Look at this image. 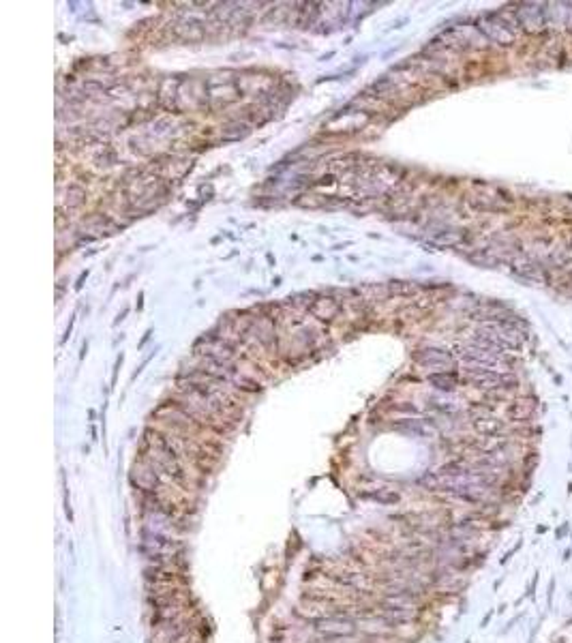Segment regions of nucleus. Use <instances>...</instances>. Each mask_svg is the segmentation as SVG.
<instances>
[{"instance_id": "2", "label": "nucleus", "mask_w": 572, "mask_h": 643, "mask_svg": "<svg viewBox=\"0 0 572 643\" xmlns=\"http://www.w3.org/2000/svg\"><path fill=\"white\" fill-rule=\"evenodd\" d=\"M339 311V305L330 298H321V300H315L313 307H311V313L319 319H332Z\"/></svg>"}, {"instance_id": "4", "label": "nucleus", "mask_w": 572, "mask_h": 643, "mask_svg": "<svg viewBox=\"0 0 572 643\" xmlns=\"http://www.w3.org/2000/svg\"><path fill=\"white\" fill-rule=\"evenodd\" d=\"M428 380H431L433 384H437V388H442V390H453V386H455V382L450 378H446V375H431Z\"/></svg>"}, {"instance_id": "3", "label": "nucleus", "mask_w": 572, "mask_h": 643, "mask_svg": "<svg viewBox=\"0 0 572 643\" xmlns=\"http://www.w3.org/2000/svg\"><path fill=\"white\" fill-rule=\"evenodd\" d=\"M69 195H71V198H69V206H80V204L84 202V198H86V191H84L82 187H76V185H73V187L69 189Z\"/></svg>"}, {"instance_id": "1", "label": "nucleus", "mask_w": 572, "mask_h": 643, "mask_svg": "<svg viewBox=\"0 0 572 643\" xmlns=\"http://www.w3.org/2000/svg\"><path fill=\"white\" fill-rule=\"evenodd\" d=\"M146 444H148L146 461L150 463V466H155L157 472H165L172 480L185 485L187 474H185V468H183L181 459H178V451H176V446L172 444V440L168 436H163V433L148 429V431H146Z\"/></svg>"}]
</instances>
